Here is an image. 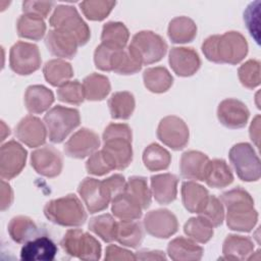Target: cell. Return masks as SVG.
Returning <instances> with one entry per match:
<instances>
[{
    "label": "cell",
    "mask_w": 261,
    "mask_h": 261,
    "mask_svg": "<svg viewBox=\"0 0 261 261\" xmlns=\"http://www.w3.org/2000/svg\"><path fill=\"white\" fill-rule=\"evenodd\" d=\"M221 203L226 208V224L228 228L248 232L253 229L258 220V213L254 208V200L242 188H234L220 196Z\"/></svg>",
    "instance_id": "1"
},
{
    "label": "cell",
    "mask_w": 261,
    "mask_h": 261,
    "mask_svg": "<svg viewBox=\"0 0 261 261\" xmlns=\"http://www.w3.org/2000/svg\"><path fill=\"white\" fill-rule=\"evenodd\" d=\"M202 51L212 62L237 64L246 57L248 43L241 33L231 31L208 37L202 45Z\"/></svg>",
    "instance_id": "2"
},
{
    "label": "cell",
    "mask_w": 261,
    "mask_h": 261,
    "mask_svg": "<svg viewBox=\"0 0 261 261\" xmlns=\"http://www.w3.org/2000/svg\"><path fill=\"white\" fill-rule=\"evenodd\" d=\"M102 150L112 159L116 169L126 168L133 160L132 129L125 123H110L103 133Z\"/></svg>",
    "instance_id": "3"
},
{
    "label": "cell",
    "mask_w": 261,
    "mask_h": 261,
    "mask_svg": "<svg viewBox=\"0 0 261 261\" xmlns=\"http://www.w3.org/2000/svg\"><path fill=\"white\" fill-rule=\"evenodd\" d=\"M96 67L103 71H114L118 74H134L142 68V61L128 45L119 50L100 44L94 53Z\"/></svg>",
    "instance_id": "4"
},
{
    "label": "cell",
    "mask_w": 261,
    "mask_h": 261,
    "mask_svg": "<svg viewBox=\"0 0 261 261\" xmlns=\"http://www.w3.org/2000/svg\"><path fill=\"white\" fill-rule=\"evenodd\" d=\"M44 214L51 222L68 227L81 226L87 220L85 208L73 194L49 201L44 208Z\"/></svg>",
    "instance_id": "5"
},
{
    "label": "cell",
    "mask_w": 261,
    "mask_h": 261,
    "mask_svg": "<svg viewBox=\"0 0 261 261\" xmlns=\"http://www.w3.org/2000/svg\"><path fill=\"white\" fill-rule=\"evenodd\" d=\"M49 22L53 29L74 37L79 46L87 44L90 39V29L73 6L58 5L50 16Z\"/></svg>",
    "instance_id": "6"
},
{
    "label": "cell",
    "mask_w": 261,
    "mask_h": 261,
    "mask_svg": "<svg viewBox=\"0 0 261 261\" xmlns=\"http://www.w3.org/2000/svg\"><path fill=\"white\" fill-rule=\"evenodd\" d=\"M44 122L49 140L53 143H61L80 125V112L74 108L57 105L51 108L44 116Z\"/></svg>",
    "instance_id": "7"
},
{
    "label": "cell",
    "mask_w": 261,
    "mask_h": 261,
    "mask_svg": "<svg viewBox=\"0 0 261 261\" xmlns=\"http://www.w3.org/2000/svg\"><path fill=\"white\" fill-rule=\"evenodd\" d=\"M61 247L66 254L81 260L96 261L101 257L100 243L81 229L67 230L61 241Z\"/></svg>",
    "instance_id": "8"
},
{
    "label": "cell",
    "mask_w": 261,
    "mask_h": 261,
    "mask_svg": "<svg viewBox=\"0 0 261 261\" xmlns=\"http://www.w3.org/2000/svg\"><path fill=\"white\" fill-rule=\"evenodd\" d=\"M228 156L238 176L242 180L256 181L260 178V160L250 144H236L229 150Z\"/></svg>",
    "instance_id": "9"
},
{
    "label": "cell",
    "mask_w": 261,
    "mask_h": 261,
    "mask_svg": "<svg viewBox=\"0 0 261 261\" xmlns=\"http://www.w3.org/2000/svg\"><path fill=\"white\" fill-rule=\"evenodd\" d=\"M143 64L158 62L166 54L167 44L164 39L151 32L142 31L137 33L129 44Z\"/></svg>",
    "instance_id": "10"
},
{
    "label": "cell",
    "mask_w": 261,
    "mask_h": 261,
    "mask_svg": "<svg viewBox=\"0 0 261 261\" xmlns=\"http://www.w3.org/2000/svg\"><path fill=\"white\" fill-rule=\"evenodd\" d=\"M77 192L90 213H96L106 209L109 202L113 199L112 191L106 178L99 180L86 177L79 185Z\"/></svg>",
    "instance_id": "11"
},
{
    "label": "cell",
    "mask_w": 261,
    "mask_h": 261,
    "mask_svg": "<svg viewBox=\"0 0 261 261\" xmlns=\"http://www.w3.org/2000/svg\"><path fill=\"white\" fill-rule=\"evenodd\" d=\"M41 55L38 46L28 42H16L10 49L9 65L17 74L28 75L41 66Z\"/></svg>",
    "instance_id": "12"
},
{
    "label": "cell",
    "mask_w": 261,
    "mask_h": 261,
    "mask_svg": "<svg viewBox=\"0 0 261 261\" xmlns=\"http://www.w3.org/2000/svg\"><path fill=\"white\" fill-rule=\"evenodd\" d=\"M189 127L186 122L173 115L162 118L157 128L158 139L173 150H181L189 142Z\"/></svg>",
    "instance_id": "13"
},
{
    "label": "cell",
    "mask_w": 261,
    "mask_h": 261,
    "mask_svg": "<svg viewBox=\"0 0 261 261\" xmlns=\"http://www.w3.org/2000/svg\"><path fill=\"white\" fill-rule=\"evenodd\" d=\"M27 151L16 141H9L1 146L0 174L4 179H11L18 175L25 165Z\"/></svg>",
    "instance_id": "14"
},
{
    "label": "cell",
    "mask_w": 261,
    "mask_h": 261,
    "mask_svg": "<svg viewBox=\"0 0 261 261\" xmlns=\"http://www.w3.org/2000/svg\"><path fill=\"white\" fill-rule=\"evenodd\" d=\"M143 223L146 231L158 239H167L174 234L178 228L175 215L167 209H157L148 212Z\"/></svg>",
    "instance_id": "15"
},
{
    "label": "cell",
    "mask_w": 261,
    "mask_h": 261,
    "mask_svg": "<svg viewBox=\"0 0 261 261\" xmlns=\"http://www.w3.org/2000/svg\"><path fill=\"white\" fill-rule=\"evenodd\" d=\"M62 156L53 146H45L35 150L31 155L33 168L41 175L55 177L62 170Z\"/></svg>",
    "instance_id": "16"
},
{
    "label": "cell",
    "mask_w": 261,
    "mask_h": 261,
    "mask_svg": "<svg viewBox=\"0 0 261 261\" xmlns=\"http://www.w3.org/2000/svg\"><path fill=\"white\" fill-rule=\"evenodd\" d=\"M100 146L98 135L89 128H81L74 133L64 145V152L67 156L83 159L92 155Z\"/></svg>",
    "instance_id": "17"
},
{
    "label": "cell",
    "mask_w": 261,
    "mask_h": 261,
    "mask_svg": "<svg viewBox=\"0 0 261 261\" xmlns=\"http://www.w3.org/2000/svg\"><path fill=\"white\" fill-rule=\"evenodd\" d=\"M250 112L247 106L237 99H225L217 108V117L220 123L228 128L244 127L249 119Z\"/></svg>",
    "instance_id": "18"
},
{
    "label": "cell",
    "mask_w": 261,
    "mask_h": 261,
    "mask_svg": "<svg viewBox=\"0 0 261 261\" xmlns=\"http://www.w3.org/2000/svg\"><path fill=\"white\" fill-rule=\"evenodd\" d=\"M16 138L24 145L36 148L42 146L47 137L46 125L40 118L28 115L23 117L15 127Z\"/></svg>",
    "instance_id": "19"
},
{
    "label": "cell",
    "mask_w": 261,
    "mask_h": 261,
    "mask_svg": "<svg viewBox=\"0 0 261 261\" xmlns=\"http://www.w3.org/2000/svg\"><path fill=\"white\" fill-rule=\"evenodd\" d=\"M170 67L179 76H191L201 66V59L198 53L192 48L173 47L168 58Z\"/></svg>",
    "instance_id": "20"
},
{
    "label": "cell",
    "mask_w": 261,
    "mask_h": 261,
    "mask_svg": "<svg viewBox=\"0 0 261 261\" xmlns=\"http://www.w3.org/2000/svg\"><path fill=\"white\" fill-rule=\"evenodd\" d=\"M48 51L57 57L71 59L77 51L79 44L74 37L59 30H50L45 38Z\"/></svg>",
    "instance_id": "21"
},
{
    "label": "cell",
    "mask_w": 261,
    "mask_h": 261,
    "mask_svg": "<svg viewBox=\"0 0 261 261\" xmlns=\"http://www.w3.org/2000/svg\"><path fill=\"white\" fill-rule=\"evenodd\" d=\"M57 247L48 237H38L27 243L20 251V258L24 261H51L55 258Z\"/></svg>",
    "instance_id": "22"
},
{
    "label": "cell",
    "mask_w": 261,
    "mask_h": 261,
    "mask_svg": "<svg viewBox=\"0 0 261 261\" xmlns=\"http://www.w3.org/2000/svg\"><path fill=\"white\" fill-rule=\"evenodd\" d=\"M209 158L199 151H187L181 155L179 169L185 178L193 180H204Z\"/></svg>",
    "instance_id": "23"
},
{
    "label": "cell",
    "mask_w": 261,
    "mask_h": 261,
    "mask_svg": "<svg viewBox=\"0 0 261 261\" xmlns=\"http://www.w3.org/2000/svg\"><path fill=\"white\" fill-rule=\"evenodd\" d=\"M178 179L174 174L162 173L151 176V190L155 200L160 204L173 202L177 194Z\"/></svg>",
    "instance_id": "24"
},
{
    "label": "cell",
    "mask_w": 261,
    "mask_h": 261,
    "mask_svg": "<svg viewBox=\"0 0 261 261\" xmlns=\"http://www.w3.org/2000/svg\"><path fill=\"white\" fill-rule=\"evenodd\" d=\"M254 243L248 237L228 234L222 246L223 258L226 260H246L253 256Z\"/></svg>",
    "instance_id": "25"
},
{
    "label": "cell",
    "mask_w": 261,
    "mask_h": 261,
    "mask_svg": "<svg viewBox=\"0 0 261 261\" xmlns=\"http://www.w3.org/2000/svg\"><path fill=\"white\" fill-rule=\"evenodd\" d=\"M204 250L198 246L195 241L178 237L169 242L167 246V254L174 261H195L200 260Z\"/></svg>",
    "instance_id": "26"
},
{
    "label": "cell",
    "mask_w": 261,
    "mask_h": 261,
    "mask_svg": "<svg viewBox=\"0 0 261 261\" xmlns=\"http://www.w3.org/2000/svg\"><path fill=\"white\" fill-rule=\"evenodd\" d=\"M208 191L195 181H185L181 185V200L185 208L191 213H200L209 199Z\"/></svg>",
    "instance_id": "27"
},
{
    "label": "cell",
    "mask_w": 261,
    "mask_h": 261,
    "mask_svg": "<svg viewBox=\"0 0 261 261\" xmlns=\"http://www.w3.org/2000/svg\"><path fill=\"white\" fill-rule=\"evenodd\" d=\"M54 102L51 90L41 85L30 86L24 94V105L29 112L38 114L46 111Z\"/></svg>",
    "instance_id": "28"
},
{
    "label": "cell",
    "mask_w": 261,
    "mask_h": 261,
    "mask_svg": "<svg viewBox=\"0 0 261 261\" xmlns=\"http://www.w3.org/2000/svg\"><path fill=\"white\" fill-rule=\"evenodd\" d=\"M232 180L233 175L231 169L224 160H209L204 175V181L207 186L214 189H221L229 186Z\"/></svg>",
    "instance_id": "29"
},
{
    "label": "cell",
    "mask_w": 261,
    "mask_h": 261,
    "mask_svg": "<svg viewBox=\"0 0 261 261\" xmlns=\"http://www.w3.org/2000/svg\"><path fill=\"white\" fill-rule=\"evenodd\" d=\"M111 210L120 220H136L142 216L143 208L137 200L123 191L113 197Z\"/></svg>",
    "instance_id": "30"
},
{
    "label": "cell",
    "mask_w": 261,
    "mask_h": 261,
    "mask_svg": "<svg viewBox=\"0 0 261 261\" xmlns=\"http://www.w3.org/2000/svg\"><path fill=\"white\" fill-rule=\"evenodd\" d=\"M167 35L172 43H189L192 42L197 35V25L193 19L187 16H178L169 22Z\"/></svg>",
    "instance_id": "31"
},
{
    "label": "cell",
    "mask_w": 261,
    "mask_h": 261,
    "mask_svg": "<svg viewBox=\"0 0 261 261\" xmlns=\"http://www.w3.org/2000/svg\"><path fill=\"white\" fill-rule=\"evenodd\" d=\"M129 38L127 28L118 21H109L103 25L101 34V44L104 46L119 50L126 47Z\"/></svg>",
    "instance_id": "32"
},
{
    "label": "cell",
    "mask_w": 261,
    "mask_h": 261,
    "mask_svg": "<svg viewBox=\"0 0 261 261\" xmlns=\"http://www.w3.org/2000/svg\"><path fill=\"white\" fill-rule=\"evenodd\" d=\"M8 232L14 242L24 244L37 237L38 226L30 217L15 216L8 224Z\"/></svg>",
    "instance_id": "33"
},
{
    "label": "cell",
    "mask_w": 261,
    "mask_h": 261,
    "mask_svg": "<svg viewBox=\"0 0 261 261\" xmlns=\"http://www.w3.org/2000/svg\"><path fill=\"white\" fill-rule=\"evenodd\" d=\"M145 87L153 93L166 92L173 83V77L163 66L147 68L143 73Z\"/></svg>",
    "instance_id": "34"
},
{
    "label": "cell",
    "mask_w": 261,
    "mask_h": 261,
    "mask_svg": "<svg viewBox=\"0 0 261 261\" xmlns=\"http://www.w3.org/2000/svg\"><path fill=\"white\" fill-rule=\"evenodd\" d=\"M19 37L34 41L41 40L46 32V24L42 17L33 14H22L16 22Z\"/></svg>",
    "instance_id": "35"
},
{
    "label": "cell",
    "mask_w": 261,
    "mask_h": 261,
    "mask_svg": "<svg viewBox=\"0 0 261 261\" xmlns=\"http://www.w3.org/2000/svg\"><path fill=\"white\" fill-rule=\"evenodd\" d=\"M43 73L49 84L54 87H60L73 75V70L70 63L65 60L52 59L44 65Z\"/></svg>",
    "instance_id": "36"
},
{
    "label": "cell",
    "mask_w": 261,
    "mask_h": 261,
    "mask_svg": "<svg viewBox=\"0 0 261 261\" xmlns=\"http://www.w3.org/2000/svg\"><path fill=\"white\" fill-rule=\"evenodd\" d=\"M85 99L89 101H101L110 92V82L107 76L99 73H91L83 81Z\"/></svg>",
    "instance_id": "37"
},
{
    "label": "cell",
    "mask_w": 261,
    "mask_h": 261,
    "mask_svg": "<svg viewBox=\"0 0 261 261\" xmlns=\"http://www.w3.org/2000/svg\"><path fill=\"white\" fill-rule=\"evenodd\" d=\"M108 106L112 118L127 119L135 110V97L132 93L126 91L116 92L109 98Z\"/></svg>",
    "instance_id": "38"
},
{
    "label": "cell",
    "mask_w": 261,
    "mask_h": 261,
    "mask_svg": "<svg viewBox=\"0 0 261 261\" xmlns=\"http://www.w3.org/2000/svg\"><path fill=\"white\" fill-rule=\"evenodd\" d=\"M144 232L141 224L135 220H120L117 223L116 240L122 246L137 248L141 245Z\"/></svg>",
    "instance_id": "39"
},
{
    "label": "cell",
    "mask_w": 261,
    "mask_h": 261,
    "mask_svg": "<svg viewBox=\"0 0 261 261\" xmlns=\"http://www.w3.org/2000/svg\"><path fill=\"white\" fill-rule=\"evenodd\" d=\"M170 161V153L158 144H150L143 152L144 165L150 171L164 170L168 168Z\"/></svg>",
    "instance_id": "40"
},
{
    "label": "cell",
    "mask_w": 261,
    "mask_h": 261,
    "mask_svg": "<svg viewBox=\"0 0 261 261\" xmlns=\"http://www.w3.org/2000/svg\"><path fill=\"white\" fill-rule=\"evenodd\" d=\"M117 223L110 214H102L90 219L89 228L104 242L110 243L116 240Z\"/></svg>",
    "instance_id": "41"
},
{
    "label": "cell",
    "mask_w": 261,
    "mask_h": 261,
    "mask_svg": "<svg viewBox=\"0 0 261 261\" xmlns=\"http://www.w3.org/2000/svg\"><path fill=\"white\" fill-rule=\"evenodd\" d=\"M184 231L191 240L205 244L213 236V226L208 220L199 215V217H192L186 222Z\"/></svg>",
    "instance_id": "42"
},
{
    "label": "cell",
    "mask_w": 261,
    "mask_h": 261,
    "mask_svg": "<svg viewBox=\"0 0 261 261\" xmlns=\"http://www.w3.org/2000/svg\"><path fill=\"white\" fill-rule=\"evenodd\" d=\"M124 192L129 194L143 209H147L151 204V191L148 188L147 179L143 176H132L125 184Z\"/></svg>",
    "instance_id": "43"
},
{
    "label": "cell",
    "mask_w": 261,
    "mask_h": 261,
    "mask_svg": "<svg viewBox=\"0 0 261 261\" xmlns=\"http://www.w3.org/2000/svg\"><path fill=\"white\" fill-rule=\"evenodd\" d=\"M57 98L64 103L72 105L82 104L85 100L83 85L77 80L66 82L58 88Z\"/></svg>",
    "instance_id": "44"
},
{
    "label": "cell",
    "mask_w": 261,
    "mask_h": 261,
    "mask_svg": "<svg viewBox=\"0 0 261 261\" xmlns=\"http://www.w3.org/2000/svg\"><path fill=\"white\" fill-rule=\"evenodd\" d=\"M115 6L114 1H83L80 3V7L84 15L91 20L104 19Z\"/></svg>",
    "instance_id": "45"
},
{
    "label": "cell",
    "mask_w": 261,
    "mask_h": 261,
    "mask_svg": "<svg viewBox=\"0 0 261 261\" xmlns=\"http://www.w3.org/2000/svg\"><path fill=\"white\" fill-rule=\"evenodd\" d=\"M86 168L90 174L104 175L115 168V164L112 159L103 151L94 152L86 163Z\"/></svg>",
    "instance_id": "46"
},
{
    "label": "cell",
    "mask_w": 261,
    "mask_h": 261,
    "mask_svg": "<svg viewBox=\"0 0 261 261\" xmlns=\"http://www.w3.org/2000/svg\"><path fill=\"white\" fill-rule=\"evenodd\" d=\"M240 82L248 89H254L260 84V62L250 59L242 64L238 71Z\"/></svg>",
    "instance_id": "47"
},
{
    "label": "cell",
    "mask_w": 261,
    "mask_h": 261,
    "mask_svg": "<svg viewBox=\"0 0 261 261\" xmlns=\"http://www.w3.org/2000/svg\"><path fill=\"white\" fill-rule=\"evenodd\" d=\"M199 215L208 220L212 226H219L222 224L224 219L223 204L215 196H209L205 207Z\"/></svg>",
    "instance_id": "48"
},
{
    "label": "cell",
    "mask_w": 261,
    "mask_h": 261,
    "mask_svg": "<svg viewBox=\"0 0 261 261\" xmlns=\"http://www.w3.org/2000/svg\"><path fill=\"white\" fill-rule=\"evenodd\" d=\"M260 1H256L251 3L245 13H244V20L247 24V28L250 34L256 39L257 43L259 42V14H260Z\"/></svg>",
    "instance_id": "49"
},
{
    "label": "cell",
    "mask_w": 261,
    "mask_h": 261,
    "mask_svg": "<svg viewBox=\"0 0 261 261\" xmlns=\"http://www.w3.org/2000/svg\"><path fill=\"white\" fill-rule=\"evenodd\" d=\"M52 1H24L22 3V11L27 14H33L42 18L46 17L54 6Z\"/></svg>",
    "instance_id": "50"
},
{
    "label": "cell",
    "mask_w": 261,
    "mask_h": 261,
    "mask_svg": "<svg viewBox=\"0 0 261 261\" xmlns=\"http://www.w3.org/2000/svg\"><path fill=\"white\" fill-rule=\"evenodd\" d=\"M104 259L107 261H116V260L130 261V260H136V255L133 252L122 249L118 246L109 245L106 248Z\"/></svg>",
    "instance_id": "51"
},
{
    "label": "cell",
    "mask_w": 261,
    "mask_h": 261,
    "mask_svg": "<svg viewBox=\"0 0 261 261\" xmlns=\"http://www.w3.org/2000/svg\"><path fill=\"white\" fill-rule=\"evenodd\" d=\"M1 209L5 210L7 207L10 206L12 202V191L10 186L7 185L4 180L1 181Z\"/></svg>",
    "instance_id": "52"
},
{
    "label": "cell",
    "mask_w": 261,
    "mask_h": 261,
    "mask_svg": "<svg viewBox=\"0 0 261 261\" xmlns=\"http://www.w3.org/2000/svg\"><path fill=\"white\" fill-rule=\"evenodd\" d=\"M136 259L140 260H165L166 257L161 251H140L136 254Z\"/></svg>",
    "instance_id": "53"
},
{
    "label": "cell",
    "mask_w": 261,
    "mask_h": 261,
    "mask_svg": "<svg viewBox=\"0 0 261 261\" xmlns=\"http://www.w3.org/2000/svg\"><path fill=\"white\" fill-rule=\"evenodd\" d=\"M250 137L251 140L255 143L257 147H259V138H260V116L257 115L250 126Z\"/></svg>",
    "instance_id": "54"
}]
</instances>
